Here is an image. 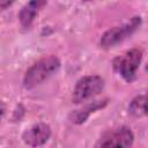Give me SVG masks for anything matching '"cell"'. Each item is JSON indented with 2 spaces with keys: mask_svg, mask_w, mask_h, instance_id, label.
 <instances>
[{
  "mask_svg": "<svg viewBox=\"0 0 148 148\" xmlns=\"http://www.w3.org/2000/svg\"><path fill=\"white\" fill-rule=\"evenodd\" d=\"M60 67V60L56 56H47L35 62L27 72L23 79L25 88H34L45 81Z\"/></svg>",
  "mask_w": 148,
  "mask_h": 148,
  "instance_id": "obj_1",
  "label": "cell"
},
{
  "mask_svg": "<svg viewBox=\"0 0 148 148\" xmlns=\"http://www.w3.org/2000/svg\"><path fill=\"white\" fill-rule=\"evenodd\" d=\"M142 52L139 49H132L125 53L116 57L112 61L113 69L121 75L126 81H132L135 76L136 69L141 62Z\"/></svg>",
  "mask_w": 148,
  "mask_h": 148,
  "instance_id": "obj_2",
  "label": "cell"
},
{
  "mask_svg": "<svg viewBox=\"0 0 148 148\" xmlns=\"http://www.w3.org/2000/svg\"><path fill=\"white\" fill-rule=\"evenodd\" d=\"M104 88V80L98 75H88L81 77L74 89L72 99L74 103H82L86 102L96 95H98Z\"/></svg>",
  "mask_w": 148,
  "mask_h": 148,
  "instance_id": "obj_3",
  "label": "cell"
},
{
  "mask_svg": "<svg viewBox=\"0 0 148 148\" xmlns=\"http://www.w3.org/2000/svg\"><path fill=\"white\" fill-rule=\"evenodd\" d=\"M141 24V17L134 16L128 22L113 27L104 32V35L101 38V46L104 49H109L114 46L116 44L125 40L127 37H130Z\"/></svg>",
  "mask_w": 148,
  "mask_h": 148,
  "instance_id": "obj_4",
  "label": "cell"
},
{
  "mask_svg": "<svg viewBox=\"0 0 148 148\" xmlns=\"http://www.w3.org/2000/svg\"><path fill=\"white\" fill-rule=\"evenodd\" d=\"M133 140L134 135L131 128L121 126L105 132L98 139L94 148H130Z\"/></svg>",
  "mask_w": 148,
  "mask_h": 148,
  "instance_id": "obj_5",
  "label": "cell"
},
{
  "mask_svg": "<svg viewBox=\"0 0 148 148\" xmlns=\"http://www.w3.org/2000/svg\"><path fill=\"white\" fill-rule=\"evenodd\" d=\"M51 135V128L45 123H38L28 128L23 135V141L30 147H38L44 145Z\"/></svg>",
  "mask_w": 148,
  "mask_h": 148,
  "instance_id": "obj_6",
  "label": "cell"
},
{
  "mask_svg": "<svg viewBox=\"0 0 148 148\" xmlns=\"http://www.w3.org/2000/svg\"><path fill=\"white\" fill-rule=\"evenodd\" d=\"M43 5H44V2H42V1H30L22 7V9L20 10V14H18V18H20L22 27L29 28L31 25V23L34 22L35 17L38 13L39 7Z\"/></svg>",
  "mask_w": 148,
  "mask_h": 148,
  "instance_id": "obj_7",
  "label": "cell"
},
{
  "mask_svg": "<svg viewBox=\"0 0 148 148\" xmlns=\"http://www.w3.org/2000/svg\"><path fill=\"white\" fill-rule=\"evenodd\" d=\"M106 103H108V99H104V101H96V102L88 103V104H86L82 109L74 111V112L71 114V120H72L73 123H75V124H82V123L86 121V119L89 117V114H90L91 112H95L96 110L102 109Z\"/></svg>",
  "mask_w": 148,
  "mask_h": 148,
  "instance_id": "obj_8",
  "label": "cell"
},
{
  "mask_svg": "<svg viewBox=\"0 0 148 148\" xmlns=\"http://www.w3.org/2000/svg\"><path fill=\"white\" fill-rule=\"evenodd\" d=\"M128 112L134 117H147L148 116V92L134 97L128 105Z\"/></svg>",
  "mask_w": 148,
  "mask_h": 148,
  "instance_id": "obj_9",
  "label": "cell"
},
{
  "mask_svg": "<svg viewBox=\"0 0 148 148\" xmlns=\"http://www.w3.org/2000/svg\"><path fill=\"white\" fill-rule=\"evenodd\" d=\"M146 71H148V64H147V66H146Z\"/></svg>",
  "mask_w": 148,
  "mask_h": 148,
  "instance_id": "obj_10",
  "label": "cell"
}]
</instances>
